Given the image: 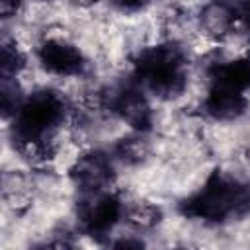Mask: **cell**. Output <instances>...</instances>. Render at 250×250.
<instances>
[{
    "label": "cell",
    "mask_w": 250,
    "mask_h": 250,
    "mask_svg": "<svg viewBox=\"0 0 250 250\" xmlns=\"http://www.w3.org/2000/svg\"><path fill=\"white\" fill-rule=\"evenodd\" d=\"M70 178L84 193L104 191L113 180L111 160L104 152L92 150L74 162L70 168Z\"/></svg>",
    "instance_id": "cell-5"
},
{
    "label": "cell",
    "mask_w": 250,
    "mask_h": 250,
    "mask_svg": "<svg viewBox=\"0 0 250 250\" xmlns=\"http://www.w3.org/2000/svg\"><path fill=\"white\" fill-rule=\"evenodd\" d=\"M109 2L121 12H139L148 4V0H109Z\"/></svg>",
    "instance_id": "cell-15"
},
{
    "label": "cell",
    "mask_w": 250,
    "mask_h": 250,
    "mask_svg": "<svg viewBox=\"0 0 250 250\" xmlns=\"http://www.w3.org/2000/svg\"><path fill=\"white\" fill-rule=\"evenodd\" d=\"M125 219L127 223L137 229V230H148L152 227H156L162 219V211L150 203V201H135L133 205L127 207L125 211Z\"/></svg>",
    "instance_id": "cell-11"
},
{
    "label": "cell",
    "mask_w": 250,
    "mask_h": 250,
    "mask_svg": "<svg viewBox=\"0 0 250 250\" xmlns=\"http://www.w3.org/2000/svg\"><path fill=\"white\" fill-rule=\"evenodd\" d=\"M248 53H250V49H248Z\"/></svg>",
    "instance_id": "cell-20"
},
{
    "label": "cell",
    "mask_w": 250,
    "mask_h": 250,
    "mask_svg": "<svg viewBox=\"0 0 250 250\" xmlns=\"http://www.w3.org/2000/svg\"><path fill=\"white\" fill-rule=\"evenodd\" d=\"M0 96H2V113L4 117H10L12 113L16 115V111L21 105V96H20V88L14 80V76H2V88H0Z\"/></svg>",
    "instance_id": "cell-14"
},
{
    "label": "cell",
    "mask_w": 250,
    "mask_h": 250,
    "mask_svg": "<svg viewBox=\"0 0 250 250\" xmlns=\"http://www.w3.org/2000/svg\"><path fill=\"white\" fill-rule=\"evenodd\" d=\"M150 152V146L146 143L145 137L141 135H131V137H123L117 145H115V154L121 162L125 164H131V166H137L141 162L146 160Z\"/></svg>",
    "instance_id": "cell-12"
},
{
    "label": "cell",
    "mask_w": 250,
    "mask_h": 250,
    "mask_svg": "<svg viewBox=\"0 0 250 250\" xmlns=\"http://www.w3.org/2000/svg\"><path fill=\"white\" fill-rule=\"evenodd\" d=\"M20 8H21V0H0V16L4 20L16 16Z\"/></svg>",
    "instance_id": "cell-16"
},
{
    "label": "cell",
    "mask_w": 250,
    "mask_h": 250,
    "mask_svg": "<svg viewBox=\"0 0 250 250\" xmlns=\"http://www.w3.org/2000/svg\"><path fill=\"white\" fill-rule=\"evenodd\" d=\"M37 57H39L41 66L47 72L57 74V76H74L82 72L84 68L82 53L74 45L64 43V41H57V39L45 41L39 47Z\"/></svg>",
    "instance_id": "cell-7"
},
{
    "label": "cell",
    "mask_w": 250,
    "mask_h": 250,
    "mask_svg": "<svg viewBox=\"0 0 250 250\" xmlns=\"http://www.w3.org/2000/svg\"><path fill=\"white\" fill-rule=\"evenodd\" d=\"M234 12L225 2H213L201 12V25L213 37L227 35L234 25Z\"/></svg>",
    "instance_id": "cell-10"
},
{
    "label": "cell",
    "mask_w": 250,
    "mask_h": 250,
    "mask_svg": "<svg viewBox=\"0 0 250 250\" xmlns=\"http://www.w3.org/2000/svg\"><path fill=\"white\" fill-rule=\"evenodd\" d=\"M240 18L244 20V23L250 27V0H244L240 6Z\"/></svg>",
    "instance_id": "cell-17"
},
{
    "label": "cell",
    "mask_w": 250,
    "mask_h": 250,
    "mask_svg": "<svg viewBox=\"0 0 250 250\" xmlns=\"http://www.w3.org/2000/svg\"><path fill=\"white\" fill-rule=\"evenodd\" d=\"M180 211L186 217L209 223L242 217L250 211V186L215 172L197 193L182 201Z\"/></svg>",
    "instance_id": "cell-1"
},
{
    "label": "cell",
    "mask_w": 250,
    "mask_h": 250,
    "mask_svg": "<svg viewBox=\"0 0 250 250\" xmlns=\"http://www.w3.org/2000/svg\"><path fill=\"white\" fill-rule=\"evenodd\" d=\"M109 107L133 129L146 131L152 125V111L145 94L135 86H123L109 98Z\"/></svg>",
    "instance_id": "cell-6"
},
{
    "label": "cell",
    "mask_w": 250,
    "mask_h": 250,
    "mask_svg": "<svg viewBox=\"0 0 250 250\" xmlns=\"http://www.w3.org/2000/svg\"><path fill=\"white\" fill-rule=\"evenodd\" d=\"M62 113L64 102L57 92L41 90L31 94L27 100L21 102L20 109L14 115V135L18 139V145L45 139L47 131L62 119Z\"/></svg>",
    "instance_id": "cell-3"
},
{
    "label": "cell",
    "mask_w": 250,
    "mask_h": 250,
    "mask_svg": "<svg viewBox=\"0 0 250 250\" xmlns=\"http://www.w3.org/2000/svg\"><path fill=\"white\" fill-rule=\"evenodd\" d=\"M121 217V203L115 195L96 191L86 193V199L78 205V221L90 236L107 234Z\"/></svg>",
    "instance_id": "cell-4"
},
{
    "label": "cell",
    "mask_w": 250,
    "mask_h": 250,
    "mask_svg": "<svg viewBox=\"0 0 250 250\" xmlns=\"http://www.w3.org/2000/svg\"><path fill=\"white\" fill-rule=\"evenodd\" d=\"M74 6H80V8H88V6H92V4H96L98 0H70Z\"/></svg>",
    "instance_id": "cell-19"
},
{
    "label": "cell",
    "mask_w": 250,
    "mask_h": 250,
    "mask_svg": "<svg viewBox=\"0 0 250 250\" xmlns=\"http://www.w3.org/2000/svg\"><path fill=\"white\" fill-rule=\"evenodd\" d=\"M184 53L176 45L150 47L135 62V76L141 86L160 98H176L186 86Z\"/></svg>",
    "instance_id": "cell-2"
},
{
    "label": "cell",
    "mask_w": 250,
    "mask_h": 250,
    "mask_svg": "<svg viewBox=\"0 0 250 250\" xmlns=\"http://www.w3.org/2000/svg\"><path fill=\"white\" fill-rule=\"evenodd\" d=\"M23 64H25V57L18 49V45L12 41H4L2 43V59H0L2 76H16L23 68Z\"/></svg>",
    "instance_id": "cell-13"
},
{
    "label": "cell",
    "mask_w": 250,
    "mask_h": 250,
    "mask_svg": "<svg viewBox=\"0 0 250 250\" xmlns=\"http://www.w3.org/2000/svg\"><path fill=\"white\" fill-rule=\"evenodd\" d=\"M211 80L215 88H225L242 94L250 88V59H238L217 64L211 70Z\"/></svg>",
    "instance_id": "cell-9"
},
{
    "label": "cell",
    "mask_w": 250,
    "mask_h": 250,
    "mask_svg": "<svg viewBox=\"0 0 250 250\" xmlns=\"http://www.w3.org/2000/svg\"><path fill=\"white\" fill-rule=\"evenodd\" d=\"M115 246L117 248H141L143 246V242L141 240H119V242H115Z\"/></svg>",
    "instance_id": "cell-18"
},
{
    "label": "cell",
    "mask_w": 250,
    "mask_h": 250,
    "mask_svg": "<svg viewBox=\"0 0 250 250\" xmlns=\"http://www.w3.org/2000/svg\"><path fill=\"white\" fill-rule=\"evenodd\" d=\"M246 98L240 92H232V90H225V88H215L211 86V92L205 100V111L221 121H229V119H236L246 111Z\"/></svg>",
    "instance_id": "cell-8"
}]
</instances>
